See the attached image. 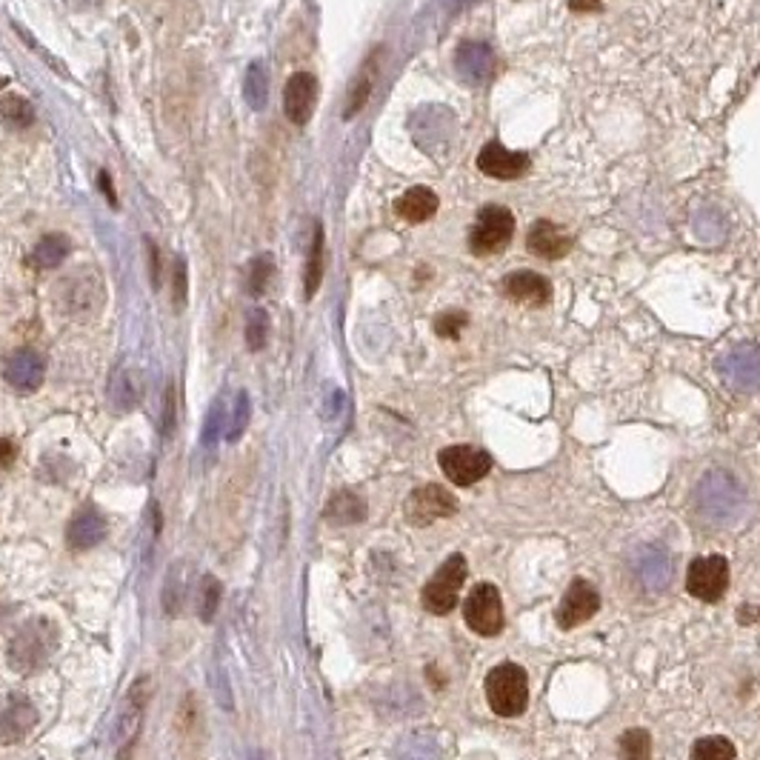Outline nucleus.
Returning a JSON list of instances; mask_svg holds the SVG:
<instances>
[{"instance_id": "nucleus-27", "label": "nucleus", "mask_w": 760, "mask_h": 760, "mask_svg": "<svg viewBox=\"0 0 760 760\" xmlns=\"http://www.w3.org/2000/svg\"><path fill=\"white\" fill-rule=\"evenodd\" d=\"M692 760H738V749L724 735H706L692 747Z\"/></svg>"}, {"instance_id": "nucleus-18", "label": "nucleus", "mask_w": 760, "mask_h": 760, "mask_svg": "<svg viewBox=\"0 0 760 760\" xmlns=\"http://www.w3.org/2000/svg\"><path fill=\"white\" fill-rule=\"evenodd\" d=\"M189 572L192 566L186 561H175V564L166 569V577H163V589H161V609L166 618H177L184 612L186 598H189Z\"/></svg>"}, {"instance_id": "nucleus-1", "label": "nucleus", "mask_w": 760, "mask_h": 760, "mask_svg": "<svg viewBox=\"0 0 760 760\" xmlns=\"http://www.w3.org/2000/svg\"><path fill=\"white\" fill-rule=\"evenodd\" d=\"M57 649V629L52 620L37 618L29 620L26 627L18 629L7 649V661L18 675H32L41 672Z\"/></svg>"}, {"instance_id": "nucleus-7", "label": "nucleus", "mask_w": 760, "mask_h": 760, "mask_svg": "<svg viewBox=\"0 0 760 760\" xmlns=\"http://www.w3.org/2000/svg\"><path fill=\"white\" fill-rule=\"evenodd\" d=\"M729 589V561L724 555L695 557L686 569V591L695 600L718 604Z\"/></svg>"}, {"instance_id": "nucleus-37", "label": "nucleus", "mask_w": 760, "mask_h": 760, "mask_svg": "<svg viewBox=\"0 0 760 760\" xmlns=\"http://www.w3.org/2000/svg\"><path fill=\"white\" fill-rule=\"evenodd\" d=\"M186 303V263L177 258L175 263V306Z\"/></svg>"}, {"instance_id": "nucleus-30", "label": "nucleus", "mask_w": 760, "mask_h": 760, "mask_svg": "<svg viewBox=\"0 0 760 760\" xmlns=\"http://www.w3.org/2000/svg\"><path fill=\"white\" fill-rule=\"evenodd\" d=\"M220 600H224V584H220V577L206 575L204 584H200V604H197V615H200L204 623L215 620V615H218L220 609Z\"/></svg>"}, {"instance_id": "nucleus-28", "label": "nucleus", "mask_w": 760, "mask_h": 760, "mask_svg": "<svg viewBox=\"0 0 760 760\" xmlns=\"http://www.w3.org/2000/svg\"><path fill=\"white\" fill-rule=\"evenodd\" d=\"M620 760H652V735L647 729H627L618 740Z\"/></svg>"}, {"instance_id": "nucleus-29", "label": "nucleus", "mask_w": 760, "mask_h": 760, "mask_svg": "<svg viewBox=\"0 0 760 760\" xmlns=\"http://www.w3.org/2000/svg\"><path fill=\"white\" fill-rule=\"evenodd\" d=\"M372 84H374V61H369L363 69H360V75L355 78L352 89H349V104H346V118H355V115L367 106L369 95H372Z\"/></svg>"}, {"instance_id": "nucleus-38", "label": "nucleus", "mask_w": 760, "mask_h": 760, "mask_svg": "<svg viewBox=\"0 0 760 760\" xmlns=\"http://www.w3.org/2000/svg\"><path fill=\"white\" fill-rule=\"evenodd\" d=\"M18 458V446L9 437H0V466H12Z\"/></svg>"}, {"instance_id": "nucleus-13", "label": "nucleus", "mask_w": 760, "mask_h": 760, "mask_svg": "<svg viewBox=\"0 0 760 760\" xmlns=\"http://www.w3.org/2000/svg\"><path fill=\"white\" fill-rule=\"evenodd\" d=\"M317 104V78L312 72H295L283 89V112L295 127H306Z\"/></svg>"}, {"instance_id": "nucleus-31", "label": "nucleus", "mask_w": 760, "mask_h": 760, "mask_svg": "<svg viewBox=\"0 0 760 760\" xmlns=\"http://www.w3.org/2000/svg\"><path fill=\"white\" fill-rule=\"evenodd\" d=\"M226 430V406H224V398H218V401L211 403L209 412H206L204 417V430H200V444L209 449V446L218 444V437L224 435Z\"/></svg>"}, {"instance_id": "nucleus-36", "label": "nucleus", "mask_w": 760, "mask_h": 760, "mask_svg": "<svg viewBox=\"0 0 760 760\" xmlns=\"http://www.w3.org/2000/svg\"><path fill=\"white\" fill-rule=\"evenodd\" d=\"M172 430H175V387L170 383L163 398V435H172Z\"/></svg>"}, {"instance_id": "nucleus-33", "label": "nucleus", "mask_w": 760, "mask_h": 760, "mask_svg": "<svg viewBox=\"0 0 760 760\" xmlns=\"http://www.w3.org/2000/svg\"><path fill=\"white\" fill-rule=\"evenodd\" d=\"M269 340V315L263 310H252L247 315V346L249 352H261Z\"/></svg>"}, {"instance_id": "nucleus-11", "label": "nucleus", "mask_w": 760, "mask_h": 760, "mask_svg": "<svg viewBox=\"0 0 760 760\" xmlns=\"http://www.w3.org/2000/svg\"><path fill=\"white\" fill-rule=\"evenodd\" d=\"M3 378H7V383L14 392H37V389L43 387V378H46L43 355L35 352V349H29V346L14 349V352H9L7 360H3Z\"/></svg>"}, {"instance_id": "nucleus-32", "label": "nucleus", "mask_w": 760, "mask_h": 760, "mask_svg": "<svg viewBox=\"0 0 760 760\" xmlns=\"http://www.w3.org/2000/svg\"><path fill=\"white\" fill-rule=\"evenodd\" d=\"M272 272H275V258L272 254L254 258L252 269H249V295L261 297L267 292L269 281H272Z\"/></svg>"}, {"instance_id": "nucleus-25", "label": "nucleus", "mask_w": 760, "mask_h": 760, "mask_svg": "<svg viewBox=\"0 0 760 760\" xmlns=\"http://www.w3.org/2000/svg\"><path fill=\"white\" fill-rule=\"evenodd\" d=\"M249 417H252V401H249V392L240 389V392L235 394L232 412L226 415L224 437L229 441V444H238L240 437H243V432L249 430Z\"/></svg>"}, {"instance_id": "nucleus-6", "label": "nucleus", "mask_w": 760, "mask_h": 760, "mask_svg": "<svg viewBox=\"0 0 760 760\" xmlns=\"http://www.w3.org/2000/svg\"><path fill=\"white\" fill-rule=\"evenodd\" d=\"M514 238V215L507 206H486L480 209L478 220L473 226V235H469V249H473L478 258L484 254H500L503 249L512 243Z\"/></svg>"}, {"instance_id": "nucleus-40", "label": "nucleus", "mask_w": 760, "mask_h": 760, "mask_svg": "<svg viewBox=\"0 0 760 760\" xmlns=\"http://www.w3.org/2000/svg\"><path fill=\"white\" fill-rule=\"evenodd\" d=\"M100 186H104V192H106V200H109V204H115V186H112V177H109V172H100Z\"/></svg>"}, {"instance_id": "nucleus-3", "label": "nucleus", "mask_w": 760, "mask_h": 760, "mask_svg": "<svg viewBox=\"0 0 760 760\" xmlns=\"http://www.w3.org/2000/svg\"><path fill=\"white\" fill-rule=\"evenodd\" d=\"M152 681L149 677H138L132 683L129 695L123 697V704L118 709V718H115L112 726V740L118 747V760H129L132 758L134 747H138V738H141L143 729V718H146V706L149 697H152Z\"/></svg>"}, {"instance_id": "nucleus-4", "label": "nucleus", "mask_w": 760, "mask_h": 760, "mask_svg": "<svg viewBox=\"0 0 760 760\" xmlns=\"http://www.w3.org/2000/svg\"><path fill=\"white\" fill-rule=\"evenodd\" d=\"M469 575V564L464 555H449L441 569L430 577V584L423 586L421 604L432 615H449L460 600V589Z\"/></svg>"}, {"instance_id": "nucleus-15", "label": "nucleus", "mask_w": 760, "mask_h": 760, "mask_svg": "<svg viewBox=\"0 0 760 760\" xmlns=\"http://www.w3.org/2000/svg\"><path fill=\"white\" fill-rule=\"evenodd\" d=\"M526 247L529 252L543 258V261H561V258L569 254L572 238L561 226L552 224V220H538V224L529 229Z\"/></svg>"}, {"instance_id": "nucleus-17", "label": "nucleus", "mask_w": 760, "mask_h": 760, "mask_svg": "<svg viewBox=\"0 0 760 760\" xmlns=\"http://www.w3.org/2000/svg\"><path fill=\"white\" fill-rule=\"evenodd\" d=\"M37 724V709L26 697H12L7 709L0 712V743H18Z\"/></svg>"}, {"instance_id": "nucleus-10", "label": "nucleus", "mask_w": 760, "mask_h": 760, "mask_svg": "<svg viewBox=\"0 0 760 760\" xmlns=\"http://www.w3.org/2000/svg\"><path fill=\"white\" fill-rule=\"evenodd\" d=\"M598 612H600V591L595 589L589 580L577 577V580H572L569 584V589L564 591V598H561V606H557L555 618L561 629H575V627H580V623H586V620L595 618Z\"/></svg>"}, {"instance_id": "nucleus-23", "label": "nucleus", "mask_w": 760, "mask_h": 760, "mask_svg": "<svg viewBox=\"0 0 760 760\" xmlns=\"http://www.w3.org/2000/svg\"><path fill=\"white\" fill-rule=\"evenodd\" d=\"M243 98L252 106L254 112H263L269 100V72L263 61H254L247 69V80H243Z\"/></svg>"}, {"instance_id": "nucleus-26", "label": "nucleus", "mask_w": 760, "mask_h": 760, "mask_svg": "<svg viewBox=\"0 0 760 760\" xmlns=\"http://www.w3.org/2000/svg\"><path fill=\"white\" fill-rule=\"evenodd\" d=\"M0 118L9 129H26L35 123V106L21 95H7L0 100Z\"/></svg>"}, {"instance_id": "nucleus-22", "label": "nucleus", "mask_w": 760, "mask_h": 760, "mask_svg": "<svg viewBox=\"0 0 760 760\" xmlns=\"http://www.w3.org/2000/svg\"><path fill=\"white\" fill-rule=\"evenodd\" d=\"M66 254H69V238L57 232L43 235L35 243V249H32V263L37 269H57L66 261Z\"/></svg>"}, {"instance_id": "nucleus-5", "label": "nucleus", "mask_w": 760, "mask_h": 760, "mask_svg": "<svg viewBox=\"0 0 760 760\" xmlns=\"http://www.w3.org/2000/svg\"><path fill=\"white\" fill-rule=\"evenodd\" d=\"M464 620L480 638H495L503 632V598H500L498 586L475 584L464 600Z\"/></svg>"}, {"instance_id": "nucleus-35", "label": "nucleus", "mask_w": 760, "mask_h": 760, "mask_svg": "<svg viewBox=\"0 0 760 760\" xmlns=\"http://www.w3.org/2000/svg\"><path fill=\"white\" fill-rule=\"evenodd\" d=\"M464 326H466V315L455 312V315L437 317L435 329H437V335H441V338H458Z\"/></svg>"}, {"instance_id": "nucleus-21", "label": "nucleus", "mask_w": 760, "mask_h": 760, "mask_svg": "<svg viewBox=\"0 0 760 760\" xmlns=\"http://www.w3.org/2000/svg\"><path fill=\"white\" fill-rule=\"evenodd\" d=\"M326 521L332 523H360L367 518V503L358 498L355 492L344 489V492L332 495V500L326 503Z\"/></svg>"}, {"instance_id": "nucleus-34", "label": "nucleus", "mask_w": 760, "mask_h": 760, "mask_svg": "<svg viewBox=\"0 0 760 760\" xmlns=\"http://www.w3.org/2000/svg\"><path fill=\"white\" fill-rule=\"evenodd\" d=\"M177 732L184 735V738H189V735H195L197 732V726H200V715H197V697L192 695H186L184 697V704L177 706Z\"/></svg>"}, {"instance_id": "nucleus-19", "label": "nucleus", "mask_w": 760, "mask_h": 760, "mask_svg": "<svg viewBox=\"0 0 760 760\" xmlns=\"http://www.w3.org/2000/svg\"><path fill=\"white\" fill-rule=\"evenodd\" d=\"M143 398V378L141 369L129 367V363H120L115 369L112 380H109V401L118 412H132Z\"/></svg>"}, {"instance_id": "nucleus-41", "label": "nucleus", "mask_w": 760, "mask_h": 760, "mask_svg": "<svg viewBox=\"0 0 760 760\" xmlns=\"http://www.w3.org/2000/svg\"><path fill=\"white\" fill-rule=\"evenodd\" d=\"M72 9H78V12H86V9H95V7H100L104 0H66Z\"/></svg>"}, {"instance_id": "nucleus-2", "label": "nucleus", "mask_w": 760, "mask_h": 760, "mask_svg": "<svg viewBox=\"0 0 760 760\" xmlns=\"http://www.w3.org/2000/svg\"><path fill=\"white\" fill-rule=\"evenodd\" d=\"M489 709L498 718H521L529 706V675L518 663H500L484 681Z\"/></svg>"}, {"instance_id": "nucleus-16", "label": "nucleus", "mask_w": 760, "mask_h": 760, "mask_svg": "<svg viewBox=\"0 0 760 760\" xmlns=\"http://www.w3.org/2000/svg\"><path fill=\"white\" fill-rule=\"evenodd\" d=\"M503 295L523 303V306H543L552 297V283L543 275L529 272V269H518L503 281Z\"/></svg>"}, {"instance_id": "nucleus-39", "label": "nucleus", "mask_w": 760, "mask_h": 760, "mask_svg": "<svg viewBox=\"0 0 760 760\" xmlns=\"http://www.w3.org/2000/svg\"><path fill=\"white\" fill-rule=\"evenodd\" d=\"M146 243H149V263H152V283L161 286V258H158V247L152 243V240H146Z\"/></svg>"}, {"instance_id": "nucleus-14", "label": "nucleus", "mask_w": 760, "mask_h": 760, "mask_svg": "<svg viewBox=\"0 0 760 760\" xmlns=\"http://www.w3.org/2000/svg\"><path fill=\"white\" fill-rule=\"evenodd\" d=\"M529 158L523 152H509L507 146L500 143H489V146L480 149L478 155V170L484 175L495 177V181H518L529 172Z\"/></svg>"}, {"instance_id": "nucleus-9", "label": "nucleus", "mask_w": 760, "mask_h": 760, "mask_svg": "<svg viewBox=\"0 0 760 760\" xmlns=\"http://www.w3.org/2000/svg\"><path fill=\"white\" fill-rule=\"evenodd\" d=\"M437 464L455 486H475L492 469V458L478 446H446L437 455Z\"/></svg>"}, {"instance_id": "nucleus-24", "label": "nucleus", "mask_w": 760, "mask_h": 760, "mask_svg": "<svg viewBox=\"0 0 760 760\" xmlns=\"http://www.w3.org/2000/svg\"><path fill=\"white\" fill-rule=\"evenodd\" d=\"M321 281H324V226H315V238H312L310 247V258H306V283H303V292L306 297H315L317 289H321Z\"/></svg>"}, {"instance_id": "nucleus-12", "label": "nucleus", "mask_w": 760, "mask_h": 760, "mask_svg": "<svg viewBox=\"0 0 760 760\" xmlns=\"http://www.w3.org/2000/svg\"><path fill=\"white\" fill-rule=\"evenodd\" d=\"M109 535V521L98 507H80L66 526V546L72 552H89Z\"/></svg>"}, {"instance_id": "nucleus-8", "label": "nucleus", "mask_w": 760, "mask_h": 760, "mask_svg": "<svg viewBox=\"0 0 760 760\" xmlns=\"http://www.w3.org/2000/svg\"><path fill=\"white\" fill-rule=\"evenodd\" d=\"M406 521L412 523V526L423 529V526H432L435 521H441V518H452V514L458 512V498L449 492V489H444V486L437 484H423L417 486L415 492L409 495L406 498Z\"/></svg>"}, {"instance_id": "nucleus-20", "label": "nucleus", "mask_w": 760, "mask_h": 760, "mask_svg": "<svg viewBox=\"0 0 760 760\" xmlns=\"http://www.w3.org/2000/svg\"><path fill=\"white\" fill-rule=\"evenodd\" d=\"M394 209H398V215L406 224H423V220H430L437 211V195L432 189H426V186H412L409 192H403Z\"/></svg>"}]
</instances>
